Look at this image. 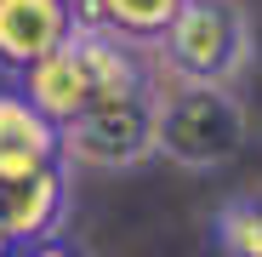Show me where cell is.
<instances>
[{
	"instance_id": "6da1fadb",
	"label": "cell",
	"mask_w": 262,
	"mask_h": 257,
	"mask_svg": "<svg viewBox=\"0 0 262 257\" xmlns=\"http://www.w3.org/2000/svg\"><path fill=\"white\" fill-rule=\"evenodd\" d=\"M69 177L63 132L23 97V86H0V234L12 246L52 240L69 218Z\"/></svg>"
},
{
	"instance_id": "7a4b0ae2",
	"label": "cell",
	"mask_w": 262,
	"mask_h": 257,
	"mask_svg": "<svg viewBox=\"0 0 262 257\" xmlns=\"http://www.w3.org/2000/svg\"><path fill=\"white\" fill-rule=\"evenodd\" d=\"M143 74H148V63L131 52L125 40H114V34H103L92 23H80L63 46L46 63H34L17 86H23V97L63 132V126L80 120L92 103H103L108 92H120V86L143 80Z\"/></svg>"
},
{
	"instance_id": "3957f363",
	"label": "cell",
	"mask_w": 262,
	"mask_h": 257,
	"mask_svg": "<svg viewBox=\"0 0 262 257\" xmlns=\"http://www.w3.org/2000/svg\"><path fill=\"white\" fill-rule=\"evenodd\" d=\"M251 137V114L234 86H160V160L177 171H223Z\"/></svg>"
},
{
	"instance_id": "277c9868",
	"label": "cell",
	"mask_w": 262,
	"mask_h": 257,
	"mask_svg": "<svg viewBox=\"0 0 262 257\" xmlns=\"http://www.w3.org/2000/svg\"><path fill=\"white\" fill-rule=\"evenodd\" d=\"M63 154L74 171H131L160 154V80L143 74L92 103L63 126Z\"/></svg>"
},
{
	"instance_id": "5b68a950",
	"label": "cell",
	"mask_w": 262,
	"mask_h": 257,
	"mask_svg": "<svg viewBox=\"0 0 262 257\" xmlns=\"http://www.w3.org/2000/svg\"><path fill=\"white\" fill-rule=\"evenodd\" d=\"M256 57V29L239 0H188L160 40V69L188 86H234Z\"/></svg>"
},
{
	"instance_id": "8992f818",
	"label": "cell",
	"mask_w": 262,
	"mask_h": 257,
	"mask_svg": "<svg viewBox=\"0 0 262 257\" xmlns=\"http://www.w3.org/2000/svg\"><path fill=\"white\" fill-rule=\"evenodd\" d=\"M80 29V0H0V74L23 80Z\"/></svg>"
},
{
	"instance_id": "52a82bcc",
	"label": "cell",
	"mask_w": 262,
	"mask_h": 257,
	"mask_svg": "<svg viewBox=\"0 0 262 257\" xmlns=\"http://www.w3.org/2000/svg\"><path fill=\"white\" fill-rule=\"evenodd\" d=\"M183 6L188 0H80V23L125 40L131 52H160V40L183 17Z\"/></svg>"
},
{
	"instance_id": "ba28073f",
	"label": "cell",
	"mask_w": 262,
	"mask_h": 257,
	"mask_svg": "<svg viewBox=\"0 0 262 257\" xmlns=\"http://www.w3.org/2000/svg\"><path fill=\"white\" fill-rule=\"evenodd\" d=\"M211 257H262V189H239L205 223Z\"/></svg>"
},
{
	"instance_id": "9c48e42d",
	"label": "cell",
	"mask_w": 262,
	"mask_h": 257,
	"mask_svg": "<svg viewBox=\"0 0 262 257\" xmlns=\"http://www.w3.org/2000/svg\"><path fill=\"white\" fill-rule=\"evenodd\" d=\"M12 257H92V251L63 240V234H52V240H34V246H12Z\"/></svg>"
},
{
	"instance_id": "30bf717a",
	"label": "cell",
	"mask_w": 262,
	"mask_h": 257,
	"mask_svg": "<svg viewBox=\"0 0 262 257\" xmlns=\"http://www.w3.org/2000/svg\"><path fill=\"white\" fill-rule=\"evenodd\" d=\"M0 257H12V240H6V234H0Z\"/></svg>"
}]
</instances>
